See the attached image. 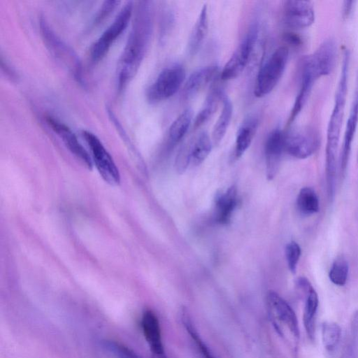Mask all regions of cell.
Returning <instances> with one entry per match:
<instances>
[{
	"label": "cell",
	"instance_id": "1",
	"mask_svg": "<svg viewBox=\"0 0 358 358\" xmlns=\"http://www.w3.org/2000/svg\"><path fill=\"white\" fill-rule=\"evenodd\" d=\"M152 32V12L150 1L137 6L131 30L117 64V80L120 91L139 69Z\"/></svg>",
	"mask_w": 358,
	"mask_h": 358
},
{
	"label": "cell",
	"instance_id": "2",
	"mask_svg": "<svg viewBox=\"0 0 358 358\" xmlns=\"http://www.w3.org/2000/svg\"><path fill=\"white\" fill-rule=\"evenodd\" d=\"M350 62V52L345 50L334 107L327 130L325 175L327 192L330 202L334 199L336 189L337 155L348 94Z\"/></svg>",
	"mask_w": 358,
	"mask_h": 358
},
{
	"label": "cell",
	"instance_id": "3",
	"mask_svg": "<svg viewBox=\"0 0 358 358\" xmlns=\"http://www.w3.org/2000/svg\"><path fill=\"white\" fill-rule=\"evenodd\" d=\"M289 49L280 46L273 51L261 66L255 81L254 94L257 97L266 96L280 81L287 63Z\"/></svg>",
	"mask_w": 358,
	"mask_h": 358
},
{
	"label": "cell",
	"instance_id": "4",
	"mask_svg": "<svg viewBox=\"0 0 358 358\" xmlns=\"http://www.w3.org/2000/svg\"><path fill=\"white\" fill-rule=\"evenodd\" d=\"M185 76V70L180 64H176L165 68L148 89V100L156 103L173 96L180 88Z\"/></svg>",
	"mask_w": 358,
	"mask_h": 358
},
{
	"label": "cell",
	"instance_id": "5",
	"mask_svg": "<svg viewBox=\"0 0 358 358\" xmlns=\"http://www.w3.org/2000/svg\"><path fill=\"white\" fill-rule=\"evenodd\" d=\"M133 13V3L128 1L120 10L113 22L94 43L90 50L93 62L101 60L107 54L114 41L124 31Z\"/></svg>",
	"mask_w": 358,
	"mask_h": 358
},
{
	"label": "cell",
	"instance_id": "6",
	"mask_svg": "<svg viewBox=\"0 0 358 358\" xmlns=\"http://www.w3.org/2000/svg\"><path fill=\"white\" fill-rule=\"evenodd\" d=\"M257 23L252 24L221 71L222 80L237 78L247 66L258 36Z\"/></svg>",
	"mask_w": 358,
	"mask_h": 358
},
{
	"label": "cell",
	"instance_id": "7",
	"mask_svg": "<svg viewBox=\"0 0 358 358\" xmlns=\"http://www.w3.org/2000/svg\"><path fill=\"white\" fill-rule=\"evenodd\" d=\"M320 146L318 133L312 127L298 128L285 132V152L299 159L313 155Z\"/></svg>",
	"mask_w": 358,
	"mask_h": 358
},
{
	"label": "cell",
	"instance_id": "8",
	"mask_svg": "<svg viewBox=\"0 0 358 358\" xmlns=\"http://www.w3.org/2000/svg\"><path fill=\"white\" fill-rule=\"evenodd\" d=\"M82 135L91 150L92 162L102 178L111 185H117L120 181L118 169L102 143L89 131H83Z\"/></svg>",
	"mask_w": 358,
	"mask_h": 358
},
{
	"label": "cell",
	"instance_id": "9",
	"mask_svg": "<svg viewBox=\"0 0 358 358\" xmlns=\"http://www.w3.org/2000/svg\"><path fill=\"white\" fill-rule=\"evenodd\" d=\"M336 52L335 40L329 38L325 39L313 54L303 57L301 62L317 80L331 73L336 62Z\"/></svg>",
	"mask_w": 358,
	"mask_h": 358
},
{
	"label": "cell",
	"instance_id": "10",
	"mask_svg": "<svg viewBox=\"0 0 358 358\" xmlns=\"http://www.w3.org/2000/svg\"><path fill=\"white\" fill-rule=\"evenodd\" d=\"M285 23L294 29H304L315 21V10L310 1L288 0L283 3Z\"/></svg>",
	"mask_w": 358,
	"mask_h": 358
},
{
	"label": "cell",
	"instance_id": "11",
	"mask_svg": "<svg viewBox=\"0 0 358 358\" xmlns=\"http://www.w3.org/2000/svg\"><path fill=\"white\" fill-rule=\"evenodd\" d=\"M266 304L275 322L285 324L296 338L299 336L297 317L289 303L274 291L266 294Z\"/></svg>",
	"mask_w": 358,
	"mask_h": 358
},
{
	"label": "cell",
	"instance_id": "12",
	"mask_svg": "<svg viewBox=\"0 0 358 358\" xmlns=\"http://www.w3.org/2000/svg\"><path fill=\"white\" fill-rule=\"evenodd\" d=\"M358 125V78L354 99L346 123L341 151L339 157V173L344 178L347 172L352 144Z\"/></svg>",
	"mask_w": 358,
	"mask_h": 358
},
{
	"label": "cell",
	"instance_id": "13",
	"mask_svg": "<svg viewBox=\"0 0 358 358\" xmlns=\"http://www.w3.org/2000/svg\"><path fill=\"white\" fill-rule=\"evenodd\" d=\"M46 122L62 138L68 149L88 169L92 167V157L80 143L74 133L65 124L54 117H46Z\"/></svg>",
	"mask_w": 358,
	"mask_h": 358
},
{
	"label": "cell",
	"instance_id": "14",
	"mask_svg": "<svg viewBox=\"0 0 358 358\" xmlns=\"http://www.w3.org/2000/svg\"><path fill=\"white\" fill-rule=\"evenodd\" d=\"M264 152L266 177L271 180L275 176L282 155L285 152V131L277 128L268 134L265 142Z\"/></svg>",
	"mask_w": 358,
	"mask_h": 358
},
{
	"label": "cell",
	"instance_id": "15",
	"mask_svg": "<svg viewBox=\"0 0 358 358\" xmlns=\"http://www.w3.org/2000/svg\"><path fill=\"white\" fill-rule=\"evenodd\" d=\"M141 328L146 342L155 358H166L159 321L156 314L145 310L141 317Z\"/></svg>",
	"mask_w": 358,
	"mask_h": 358
},
{
	"label": "cell",
	"instance_id": "16",
	"mask_svg": "<svg viewBox=\"0 0 358 358\" xmlns=\"http://www.w3.org/2000/svg\"><path fill=\"white\" fill-rule=\"evenodd\" d=\"M296 285L306 296L303 324L309 338L313 341L315 331V315L319 304L318 296L309 280L305 277L296 280Z\"/></svg>",
	"mask_w": 358,
	"mask_h": 358
},
{
	"label": "cell",
	"instance_id": "17",
	"mask_svg": "<svg viewBox=\"0 0 358 358\" xmlns=\"http://www.w3.org/2000/svg\"><path fill=\"white\" fill-rule=\"evenodd\" d=\"M219 72L217 65L201 67L194 71L187 78L182 91L185 100L192 99L211 83Z\"/></svg>",
	"mask_w": 358,
	"mask_h": 358
},
{
	"label": "cell",
	"instance_id": "18",
	"mask_svg": "<svg viewBox=\"0 0 358 358\" xmlns=\"http://www.w3.org/2000/svg\"><path fill=\"white\" fill-rule=\"evenodd\" d=\"M237 203V189L232 185L215 199L213 210L214 221L221 224L229 222Z\"/></svg>",
	"mask_w": 358,
	"mask_h": 358
},
{
	"label": "cell",
	"instance_id": "19",
	"mask_svg": "<svg viewBox=\"0 0 358 358\" xmlns=\"http://www.w3.org/2000/svg\"><path fill=\"white\" fill-rule=\"evenodd\" d=\"M41 28L42 34L52 51L68 66H71V69L74 71V74L78 78L80 65L76 56L73 55L62 41L59 40L43 20L41 22Z\"/></svg>",
	"mask_w": 358,
	"mask_h": 358
},
{
	"label": "cell",
	"instance_id": "20",
	"mask_svg": "<svg viewBox=\"0 0 358 358\" xmlns=\"http://www.w3.org/2000/svg\"><path fill=\"white\" fill-rule=\"evenodd\" d=\"M259 127V118L249 115L244 118L239 126L235 143V156L241 157L250 146Z\"/></svg>",
	"mask_w": 358,
	"mask_h": 358
},
{
	"label": "cell",
	"instance_id": "21",
	"mask_svg": "<svg viewBox=\"0 0 358 358\" xmlns=\"http://www.w3.org/2000/svg\"><path fill=\"white\" fill-rule=\"evenodd\" d=\"M208 31L207 5L204 4L192 29L188 41V52L190 55H196L201 48Z\"/></svg>",
	"mask_w": 358,
	"mask_h": 358
},
{
	"label": "cell",
	"instance_id": "22",
	"mask_svg": "<svg viewBox=\"0 0 358 358\" xmlns=\"http://www.w3.org/2000/svg\"><path fill=\"white\" fill-rule=\"evenodd\" d=\"M225 94L222 90L215 87L209 92L203 108L196 116L194 122V129H198L206 124L215 114L222 101Z\"/></svg>",
	"mask_w": 358,
	"mask_h": 358
},
{
	"label": "cell",
	"instance_id": "23",
	"mask_svg": "<svg viewBox=\"0 0 358 358\" xmlns=\"http://www.w3.org/2000/svg\"><path fill=\"white\" fill-rule=\"evenodd\" d=\"M232 113V103L230 99L227 96H224L222 100L221 113L212 132V141L214 145H219L224 137L231 120Z\"/></svg>",
	"mask_w": 358,
	"mask_h": 358
},
{
	"label": "cell",
	"instance_id": "24",
	"mask_svg": "<svg viewBox=\"0 0 358 358\" xmlns=\"http://www.w3.org/2000/svg\"><path fill=\"white\" fill-rule=\"evenodd\" d=\"M296 207L303 215H312L320 210V200L315 191L310 187H303L296 197Z\"/></svg>",
	"mask_w": 358,
	"mask_h": 358
},
{
	"label": "cell",
	"instance_id": "25",
	"mask_svg": "<svg viewBox=\"0 0 358 358\" xmlns=\"http://www.w3.org/2000/svg\"><path fill=\"white\" fill-rule=\"evenodd\" d=\"M212 141L206 131H201L191 142V163L201 164L209 155Z\"/></svg>",
	"mask_w": 358,
	"mask_h": 358
},
{
	"label": "cell",
	"instance_id": "26",
	"mask_svg": "<svg viewBox=\"0 0 358 358\" xmlns=\"http://www.w3.org/2000/svg\"><path fill=\"white\" fill-rule=\"evenodd\" d=\"M193 111L187 108L173 122L169 131V138L172 143H178L186 134L192 120Z\"/></svg>",
	"mask_w": 358,
	"mask_h": 358
},
{
	"label": "cell",
	"instance_id": "27",
	"mask_svg": "<svg viewBox=\"0 0 358 358\" xmlns=\"http://www.w3.org/2000/svg\"><path fill=\"white\" fill-rule=\"evenodd\" d=\"M180 320L186 331L194 341L198 350L200 351L202 357L203 358H217L201 338L189 313L186 309H182L180 311Z\"/></svg>",
	"mask_w": 358,
	"mask_h": 358
},
{
	"label": "cell",
	"instance_id": "28",
	"mask_svg": "<svg viewBox=\"0 0 358 358\" xmlns=\"http://www.w3.org/2000/svg\"><path fill=\"white\" fill-rule=\"evenodd\" d=\"M349 265L343 257H338L331 264L329 272L330 281L338 286H343L348 278Z\"/></svg>",
	"mask_w": 358,
	"mask_h": 358
},
{
	"label": "cell",
	"instance_id": "29",
	"mask_svg": "<svg viewBox=\"0 0 358 358\" xmlns=\"http://www.w3.org/2000/svg\"><path fill=\"white\" fill-rule=\"evenodd\" d=\"M341 334L340 326L335 322H324L322 327V338L324 347L329 352L337 347Z\"/></svg>",
	"mask_w": 358,
	"mask_h": 358
},
{
	"label": "cell",
	"instance_id": "30",
	"mask_svg": "<svg viewBox=\"0 0 358 358\" xmlns=\"http://www.w3.org/2000/svg\"><path fill=\"white\" fill-rule=\"evenodd\" d=\"M102 348L115 358H142L127 345L113 340L101 342Z\"/></svg>",
	"mask_w": 358,
	"mask_h": 358
},
{
	"label": "cell",
	"instance_id": "31",
	"mask_svg": "<svg viewBox=\"0 0 358 358\" xmlns=\"http://www.w3.org/2000/svg\"><path fill=\"white\" fill-rule=\"evenodd\" d=\"M285 253L289 271L295 273L301 255V247L296 242L292 241L286 245Z\"/></svg>",
	"mask_w": 358,
	"mask_h": 358
},
{
	"label": "cell",
	"instance_id": "32",
	"mask_svg": "<svg viewBox=\"0 0 358 358\" xmlns=\"http://www.w3.org/2000/svg\"><path fill=\"white\" fill-rule=\"evenodd\" d=\"M191 162V142L184 144L180 149L176 158V169L182 174Z\"/></svg>",
	"mask_w": 358,
	"mask_h": 358
},
{
	"label": "cell",
	"instance_id": "33",
	"mask_svg": "<svg viewBox=\"0 0 358 358\" xmlns=\"http://www.w3.org/2000/svg\"><path fill=\"white\" fill-rule=\"evenodd\" d=\"M120 3L117 1H106L103 3L101 8L98 12L94 22L99 24L103 22L116 8L117 5Z\"/></svg>",
	"mask_w": 358,
	"mask_h": 358
},
{
	"label": "cell",
	"instance_id": "34",
	"mask_svg": "<svg viewBox=\"0 0 358 358\" xmlns=\"http://www.w3.org/2000/svg\"><path fill=\"white\" fill-rule=\"evenodd\" d=\"M285 41L293 47H299L302 44L301 38L294 32H286L283 35Z\"/></svg>",
	"mask_w": 358,
	"mask_h": 358
},
{
	"label": "cell",
	"instance_id": "35",
	"mask_svg": "<svg viewBox=\"0 0 358 358\" xmlns=\"http://www.w3.org/2000/svg\"><path fill=\"white\" fill-rule=\"evenodd\" d=\"M354 1H345L343 3V11L342 15L345 19H348L351 15L353 7H354Z\"/></svg>",
	"mask_w": 358,
	"mask_h": 358
},
{
	"label": "cell",
	"instance_id": "36",
	"mask_svg": "<svg viewBox=\"0 0 358 358\" xmlns=\"http://www.w3.org/2000/svg\"><path fill=\"white\" fill-rule=\"evenodd\" d=\"M352 343L345 347L341 358H353L354 357V344L355 341H351Z\"/></svg>",
	"mask_w": 358,
	"mask_h": 358
},
{
	"label": "cell",
	"instance_id": "37",
	"mask_svg": "<svg viewBox=\"0 0 358 358\" xmlns=\"http://www.w3.org/2000/svg\"><path fill=\"white\" fill-rule=\"evenodd\" d=\"M357 160H358V157H357Z\"/></svg>",
	"mask_w": 358,
	"mask_h": 358
}]
</instances>
